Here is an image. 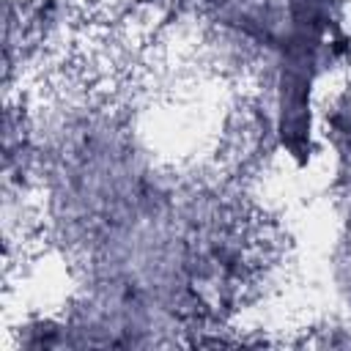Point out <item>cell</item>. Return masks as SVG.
<instances>
[{
  "instance_id": "1",
  "label": "cell",
  "mask_w": 351,
  "mask_h": 351,
  "mask_svg": "<svg viewBox=\"0 0 351 351\" xmlns=\"http://www.w3.org/2000/svg\"><path fill=\"white\" fill-rule=\"evenodd\" d=\"M318 134L332 151L335 165V189L351 208V82L340 88L318 118Z\"/></svg>"
}]
</instances>
